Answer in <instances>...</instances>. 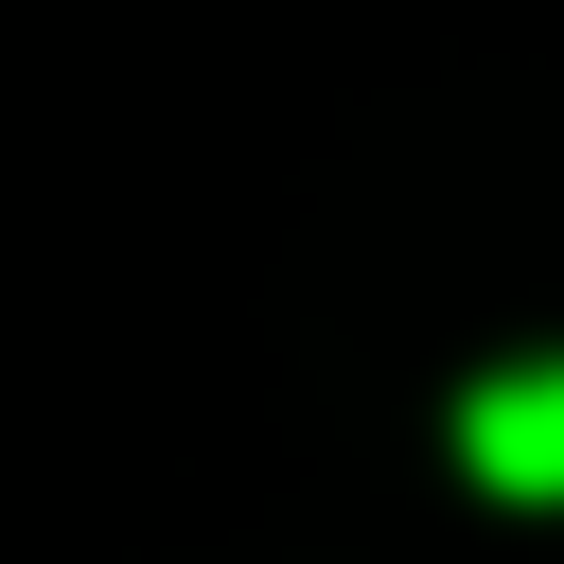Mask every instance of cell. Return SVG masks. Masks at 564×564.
I'll use <instances>...</instances> for the list:
<instances>
[{"instance_id":"1","label":"cell","mask_w":564,"mask_h":564,"mask_svg":"<svg viewBox=\"0 0 564 564\" xmlns=\"http://www.w3.org/2000/svg\"><path fill=\"white\" fill-rule=\"evenodd\" d=\"M458 476H476V494H529V511L564 494V352L458 388Z\"/></svg>"}]
</instances>
